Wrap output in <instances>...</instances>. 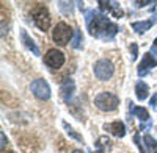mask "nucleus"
<instances>
[{
  "instance_id": "1",
  "label": "nucleus",
  "mask_w": 157,
  "mask_h": 153,
  "mask_svg": "<svg viewBox=\"0 0 157 153\" xmlns=\"http://www.w3.org/2000/svg\"><path fill=\"white\" fill-rule=\"evenodd\" d=\"M85 20H86V25H88L90 34L98 37V39L112 41L118 33V25L113 23L105 14H99L94 9L86 11Z\"/></svg>"
},
{
  "instance_id": "2",
  "label": "nucleus",
  "mask_w": 157,
  "mask_h": 153,
  "mask_svg": "<svg viewBox=\"0 0 157 153\" xmlns=\"http://www.w3.org/2000/svg\"><path fill=\"white\" fill-rule=\"evenodd\" d=\"M94 105L98 109L101 111H115L120 105V98L118 95L112 94V92H101L94 97Z\"/></svg>"
},
{
  "instance_id": "3",
  "label": "nucleus",
  "mask_w": 157,
  "mask_h": 153,
  "mask_svg": "<svg viewBox=\"0 0 157 153\" xmlns=\"http://www.w3.org/2000/svg\"><path fill=\"white\" fill-rule=\"evenodd\" d=\"M52 39L58 45H66L69 41H72V28L64 22L57 23L54 31H52Z\"/></svg>"
},
{
  "instance_id": "4",
  "label": "nucleus",
  "mask_w": 157,
  "mask_h": 153,
  "mask_svg": "<svg viewBox=\"0 0 157 153\" xmlns=\"http://www.w3.org/2000/svg\"><path fill=\"white\" fill-rule=\"evenodd\" d=\"M113 72H115V67L112 64V61H109L105 58L96 61V64H94V75H96L98 80L107 81L109 78H112Z\"/></svg>"
},
{
  "instance_id": "5",
  "label": "nucleus",
  "mask_w": 157,
  "mask_h": 153,
  "mask_svg": "<svg viewBox=\"0 0 157 153\" xmlns=\"http://www.w3.org/2000/svg\"><path fill=\"white\" fill-rule=\"evenodd\" d=\"M33 22L36 23V27L39 30H43V31L49 30V27H50V14H49V11H47L46 6L39 5L33 11Z\"/></svg>"
},
{
  "instance_id": "6",
  "label": "nucleus",
  "mask_w": 157,
  "mask_h": 153,
  "mask_svg": "<svg viewBox=\"0 0 157 153\" xmlns=\"http://www.w3.org/2000/svg\"><path fill=\"white\" fill-rule=\"evenodd\" d=\"M32 92L39 100H49L50 98V86L47 84L46 80L38 78L32 83Z\"/></svg>"
},
{
  "instance_id": "7",
  "label": "nucleus",
  "mask_w": 157,
  "mask_h": 153,
  "mask_svg": "<svg viewBox=\"0 0 157 153\" xmlns=\"http://www.w3.org/2000/svg\"><path fill=\"white\" fill-rule=\"evenodd\" d=\"M44 62L50 69H58L64 64V55L57 48H50L44 56Z\"/></svg>"
},
{
  "instance_id": "8",
  "label": "nucleus",
  "mask_w": 157,
  "mask_h": 153,
  "mask_svg": "<svg viewBox=\"0 0 157 153\" xmlns=\"http://www.w3.org/2000/svg\"><path fill=\"white\" fill-rule=\"evenodd\" d=\"M154 67H157V59L154 58L152 53H145L141 62L138 64L137 73H138V76H146L149 73V70L154 69Z\"/></svg>"
},
{
  "instance_id": "9",
  "label": "nucleus",
  "mask_w": 157,
  "mask_h": 153,
  "mask_svg": "<svg viewBox=\"0 0 157 153\" xmlns=\"http://www.w3.org/2000/svg\"><path fill=\"white\" fill-rule=\"evenodd\" d=\"M105 130H109L113 136L116 137H124L126 136V125L121 122V120H115L112 123H107L105 126H104Z\"/></svg>"
},
{
  "instance_id": "10",
  "label": "nucleus",
  "mask_w": 157,
  "mask_h": 153,
  "mask_svg": "<svg viewBox=\"0 0 157 153\" xmlns=\"http://www.w3.org/2000/svg\"><path fill=\"white\" fill-rule=\"evenodd\" d=\"M74 91H75V84H74V81H72L71 78H66V80L63 81V84H61V97H63V100L69 103V100L72 98Z\"/></svg>"
},
{
  "instance_id": "11",
  "label": "nucleus",
  "mask_w": 157,
  "mask_h": 153,
  "mask_svg": "<svg viewBox=\"0 0 157 153\" xmlns=\"http://www.w3.org/2000/svg\"><path fill=\"white\" fill-rule=\"evenodd\" d=\"M99 8H101V11H112L116 17H120L123 14L120 5H118L116 2H104V0H101V2H99Z\"/></svg>"
},
{
  "instance_id": "12",
  "label": "nucleus",
  "mask_w": 157,
  "mask_h": 153,
  "mask_svg": "<svg viewBox=\"0 0 157 153\" xmlns=\"http://www.w3.org/2000/svg\"><path fill=\"white\" fill-rule=\"evenodd\" d=\"M21 37H22V42H24V45L27 47L29 50H32L33 55H36V56H38V55H39V48L36 47V44L33 42V39L29 36V33L25 31V30H21Z\"/></svg>"
},
{
  "instance_id": "13",
  "label": "nucleus",
  "mask_w": 157,
  "mask_h": 153,
  "mask_svg": "<svg viewBox=\"0 0 157 153\" xmlns=\"http://www.w3.org/2000/svg\"><path fill=\"white\" fill-rule=\"evenodd\" d=\"M135 92H137V98L138 100H146L149 97V86L145 81H138L135 84Z\"/></svg>"
},
{
  "instance_id": "14",
  "label": "nucleus",
  "mask_w": 157,
  "mask_h": 153,
  "mask_svg": "<svg viewBox=\"0 0 157 153\" xmlns=\"http://www.w3.org/2000/svg\"><path fill=\"white\" fill-rule=\"evenodd\" d=\"M152 25H154L152 20H140V22H134L132 23V30H135V33H138V34H143V33H146L148 30H151Z\"/></svg>"
},
{
  "instance_id": "15",
  "label": "nucleus",
  "mask_w": 157,
  "mask_h": 153,
  "mask_svg": "<svg viewBox=\"0 0 157 153\" xmlns=\"http://www.w3.org/2000/svg\"><path fill=\"white\" fill-rule=\"evenodd\" d=\"M130 112H132L135 117H138L141 122H145V120H146V122H149V120H151L148 109L141 108V106H130Z\"/></svg>"
},
{
  "instance_id": "16",
  "label": "nucleus",
  "mask_w": 157,
  "mask_h": 153,
  "mask_svg": "<svg viewBox=\"0 0 157 153\" xmlns=\"http://www.w3.org/2000/svg\"><path fill=\"white\" fill-rule=\"evenodd\" d=\"M71 45L74 48H82V45H83V36H82V31L80 30H75L74 31V37H72Z\"/></svg>"
},
{
  "instance_id": "17",
  "label": "nucleus",
  "mask_w": 157,
  "mask_h": 153,
  "mask_svg": "<svg viewBox=\"0 0 157 153\" xmlns=\"http://www.w3.org/2000/svg\"><path fill=\"white\" fill-rule=\"evenodd\" d=\"M63 126H64V130H66L68 136H71L72 139H75V141H78V142H83V137H82V134L75 133V131H74V128H72L71 125H68L66 122H63Z\"/></svg>"
},
{
  "instance_id": "18",
  "label": "nucleus",
  "mask_w": 157,
  "mask_h": 153,
  "mask_svg": "<svg viewBox=\"0 0 157 153\" xmlns=\"http://www.w3.org/2000/svg\"><path fill=\"white\" fill-rule=\"evenodd\" d=\"M109 137H105V136H101L99 139H98V142H96V145H98V153H102L104 151V147L105 145H109Z\"/></svg>"
},
{
  "instance_id": "19",
  "label": "nucleus",
  "mask_w": 157,
  "mask_h": 153,
  "mask_svg": "<svg viewBox=\"0 0 157 153\" xmlns=\"http://www.w3.org/2000/svg\"><path fill=\"white\" fill-rule=\"evenodd\" d=\"M143 141L146 142V145H148V147H151V148H155V150H157V141H155V139H154L151 134H145Z\"/></svg>"
},
{
  "instance_id": "20",
  "label": "nucleus",
  "mask_w": 157,
  "mask_h": 153,
  "mask_svg": "<svg viewBox=\"0 0 157 153\" xmlns=\"http://www.w3.org/2000/svg\"><path fill=\"white\" fill-rule=\"evenodd\" d=\"M58 6H60V9H61L63 12H66V14L72 12V3H71V2H60Z\"/></svg>"
},
{
  "instance_id": "21",
  "label": "nucleus",
  "mask_w": 157,
  "mask_h": 153,
  "mask_svg": "<svg viewBox=\"0 0 157 153\" xmlns=\"http://www.w3.org/2000/svg\"><path fill=\"white\" fill-rule=\"evenodd\" d=\"M134 141H135V145L140 148V151H141V153H149L146 147H143V144H141V139H140V134H138V133L134 136Z\"/></svg>"
},
{
  "instance_id": "22",
  "label": "nucleus",
  "mask_w": 157,
  "mask_h": 153,
  "mask_svg": "<svg viewBox=\"0 0 157 153\" xmlns=\"http://www.w3.org/2000/svg\"><path fill=\"white\" fill-rule=\"evenodd\" d=\"M130 52H132V61H135L137 59V53H138V47H137V44H132L130 45Z\"/></svg>"
},
{
  "instance_id": "23",
  "label": "nucleus",
  "mask_w": 157,
  "mask_h": 153,
  "mask_svg": "<svg viewBox=\"0 0 157 153\" xmlns=\"http://www.w3.org/2000/svg\"><path fill=\"white\" fill-rule=\"evenodd\" d=\"M149 3H152V2H134V5H135L137 8H141V6H145V5H149Z\"/></svg>"
},
{
  "instance_id": "24",
  "label": "nucleus",
  "mask_w": 157,
  "mask_h": 153,
  "mask_svg": "<svg viewBox=\"0 0 157 153\" xmlns=\"http://www.w3.org/2000/svg\"><path fill=\"white\" fill-rule=\"evenodd\" d=\"M0 137H2V150L5 148V144H6V137H5V133L2 131L0 133Z\"/></svg>"
},
{
  "instance_id": "25",
  "label": "nucleus",
  "mask_w": 157,
  "mask_h": 153,
  "mask_svg": "<svg viewBox=\"0 0 157 153\" xmlns=\"http://www.w3.org/2000/svg\"><path fill=\"white\" fill-rule=\"evenodd\" d=\"M149 105H151V106H157V94L152 95V98H151V101H149Z\"/></svg>"
},
{
  "instance_id": "26",
  "label": "nucleus",
  "mask_w": 157,
  "mask_h": 153,
  "mask_svg": "<svg viewBox=\"0 0 157 153\" xmlns=\"http://www.w3.org/2000/svg\"><path fill=\"white\" fill-rule=\"evenodd\" d=\"M149 126H151V120H149L146 125H145V123H141V125H140V130H146V128H149Z\"/></svg>"
},
{
  "instance_id": "27",
  "label": "nucleus",
  "mask_w": 157,
  "mask_h": 153,
  "mask_svg": "<svg viewBox=\"0 0 157 153\" xmlns=\"http://www.w3.org/2000/svg\"><path fill=\"white\" fill-rule=\"evenodd\" d=\"M152 47H154V48H157V37L154 39V44H152Z\"/></svg>"
},
{
  "instance_id": "28",
  "label": "nucleus",
  "mask_w": 157,
  "mask_h": 153,
  "mask_svg": "<svg viewBox=\"0 0 157 153\" xmlns=\"http://www.w3.org/2000/svg\"><path fill=\"white\" fill-rule=\"evenodd\" d=\"M72 153H83V151H82V150H74Z\"/></svg>"
},
{
  "instance_id": "29",
  "label": "nucleus",
  "mask_w": 157,
  "mask_h": 153,
  "mask_svg": "<svg viewBox=\"0 0 157 153\" xmlns=\"http://www.w3.org/2000/svg\"><path fill=\"white\" fill-rule=\"evenodd\" d=\"M8 153H13V151H8Z\"/></svg>"
},
{
  "instance_id": "30",
  "label": "nucleus",
  "mask_w": 157,
  "mask_h": 153,
  "mask_svg": "<svg viewBox=\"0 0 157 153\" xmlns=\"http://www.w3.org/2000/svg\"><path fill=\"white\" fill-rule=\"evenodd\" d=\"M155 153H157V150H155Z\"/></svg>"
}]
</instances>
